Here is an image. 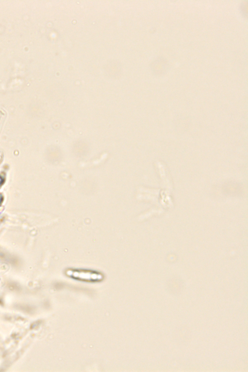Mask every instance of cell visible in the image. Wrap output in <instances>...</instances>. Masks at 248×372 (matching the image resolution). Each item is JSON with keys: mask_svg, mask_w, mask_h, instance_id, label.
Returning a JSON list of instances; mask_svg holds the SVG:
<instances>
[{"mask_svg": "<svg viewBox=\"0 0 248 372\" xmlns=\"http://www.w3.org/2000/svg\"><path fill=\"white\" fill-rule=\"evenodd\" d=\"M66 275L73 279L86 282H99L103 278L100 273L88 270L70 269L66 271Z\"/></svg>", "mask_w": 248, "mask_h": 372, "instance_id": "6da1fadb", "label": "cell"}]
</instances>
